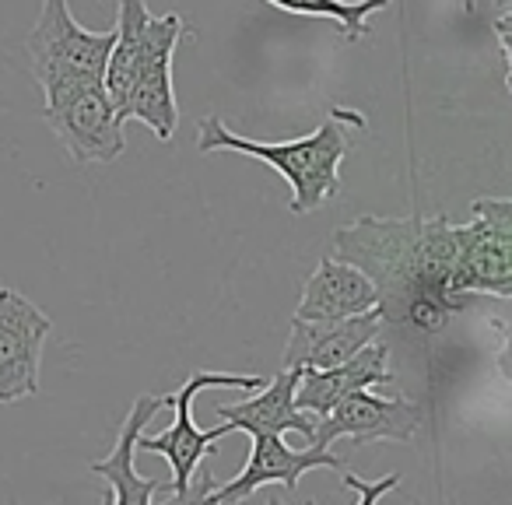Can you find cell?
Returning <instances> with one entry per match:
<instances>
[{
  "instance_id": "obj_14",
  "label": "cell",
  "mask_w": 512,
  "mask_h": 505,
  "mask_svg": "<svg viewBox=\"0 0 512 505\" xmlns=\"http://www.w3.org/2000/svg\"><path fill=\"white\" fill-rule=\"evenodd\" d=\"M302 369H281L278 379L264 383L260 390H253L249 400L239 404H218L221 421L232 425V432H246V435H285V432H299V435H313V414L299 411L295 407V386H299Z\"/></svg>"
},
{
  "instance_id": "obj_11",
  "label": "cell",
  "mask_w": 512,
  "mask_h": 505,
  "mask_svg": "<svg viewBox=\"0 0 512 505\" xmlns=\"http://www.w3.org/2000/svg\"><path fill=\"white\" fill-rule=\"evenodd\" d=\"M383 330V313L379 306L365 309V313L344 316V320H292V334L285 344V358L281 369H330L362 351L369 341H376Z\"/></svg>"
},
{
  "instance_id": "obj_16",
  "label": "cell",
  "mask_w": 512,
  "mask_h": 505,
  "mask_svg": "<svg viewBox=\"0 0 512 505\" xmlns=\"http://www.w3.org/2000/svg\"><path fill=\"white\" fill-rule=\"evenodd\" d=\"M271 8L302 18H327L341 29V39L358 43L369 32V18L390 8L393 0H267Z\"/></svg>"
},
{
  "instance_id": "obj_9",
  "label": "cell",
  "mask_w": 512,
  "mask_h": 505,
  "mask_svg": "<svg viewBox=\"0 0 512 505\" xmlns=\"http://www.w3.org/2000/svg\"><path fill=\"white\" fill-rule=\"evenodd\" d=\"M421 428V407L407 397H376L372 390H355L334 404L327 414L313 418L309 442L320 449H330L337 439L362 442H411Z\"/></svg>"
},
{
  "instance_id": "obj_4",
  "label": "cell",
  "mask_w": 512,
  "mask_h": 505,
  "mask_svg": "<svg viewBox=\"0 0 512 505\" xmlns=\"http://www.w3.org/2000/svg\"><path fill=\"white\" fill-rule=\"evenodd\" d=\"M267 379L264 376H235V372H204L197 369L176 393H165L169 397V407L176 411V421L165 428L162 435H137V453H158L169 460L172 467V498L186 502L190 498V481L197 474L200 460L207 453H214V442L221 435H232V425H218L211 432H200L197 421H193V400L200 397L204 390H242L253 393L260 390Z\"/></svg>"
},
{
  "instance_id": "obj_5",
  "label": "cell",
  "mask_w": 512,
  "mask_h": 505,
  "mask_svg": "<svg viewBox=\"0 0 512 505\" xmlns=\"http://www.w3.org/2000/svg\"><path fill=\"white\" fill-rule=\"evenodd\" d=\"M116 43L113 32H88L74 22L67 0H43L39 22L32 25L29 39V57L32 74H36L39 88L60 78H78V74H99L106 71L109 50Z\"/></svg>"
},
{
  "instance_id": "obj_7",
  "label": "cell",
  "mask_w": 512,
  "mask_h": 505,
  "mask_svg": "<svg viewBox=\"0 0 512 505\" xmlns=\"http://www.w3.org/2000/svg\"><path fill=\"white\" fill-rule=\"evenodd\" d=\"M53 320L22 292L0 285V404L39 397V365Z\"/></svg>"
},
{
  "instance_id": "obj_13",
  "label": "cell",
  "mask_w": 512,
  "mask_h": 505,
  "mask_svg": "<svg viewBox=\"0 0 512 505\" xmlns=\"http://www.w3.org/2000/svg\"><path fill=\"white\" fill-rule=\"evenodd\" d=\"M162 407H169V397H165V393H141V397L134 400V407L127 411V418L120 421L113 453H109L106 460L88 463L92 474L106 477L109 488H113L109 502H120V505H151L155 502L162 481L137 474L134 456H137V435L144 432V425H148Z\"/></svg>"
},
{
  "instance_id": "obj_2",
  "label": "cell",
  "mask_w": 512,
  "mask_h": 505,
  "mask_svg": "<svg viewBox=\"0 0 512 505\" xmlns=\"http://www.w3.org/2000/svg\"><path fill=\"white\" fill-rule=\"evenodd\" d=\"M344 123L365 130V116L355 109H330V116L306 137L295 141H249L242 134L221 123V116H207L197 127V148L200 155H214V151H235V155L260 158L267 162L281 179L292 186V200L288 211L309 214L320 211L323 204L341 193V162L348 158L351 141L344 134Z\"/></svg>"
},
{
  "instance_id": "obj_8",
  "label": "cell",
  "mask_w": 512,
  "mask_h": 505,
  "mask_svg": "<svg viewBox=\"0 0 512 505\" xmlns=\"http://www.w3.org/2000/svg\"><path fill=\"white\" fill-rule=\"evenodd\" d=\"M463 292L512 295V200L481 197L470 207V221L460 225Z\"/></svg>"
},
{
  "instance_id": "obj_1",
  "label": "cell",
  "mask_w": 512,
  "mask_h": 505,
  "mask_svg": "<svg viewBox=\"0 0 512 505\" xmlns=\"http://www.w3.org/2000/svg\"><path fill=\"white\" fill-rule=\"evenodd\" d=\"M334 257L355 264L376 285L383 320L439 330L460 302L439 285L421 242V218H365L337 228Z\"/></svg>"
},
{
  "instance_id": "obj_12",
  "label": "cell",
  "mask_w": 512,
  "mask_h": 505,
  "mask_svg": "<svg viewBox=\"0 0 512 505\" xmlns=\"http://www.w3.org/2000/svg\"><path fill=\"white\" fill-rule=\"evenodd\" d=\"M386 383H393L390 348L376 337V341H369L362 351L344 358L341 365L302 372L299 386H295V407L313 414V418H320V414H327L334 404H341L348 393L372 390V386H386Z\"/></svg>"
},
{
  "instance_id": "obj_18",
  "label": "cell",
  "mask_w": 512,
  "mask_h": 505,
  "mask_svg": "<svg viewBox=\"0 0 512 505\" xmlns=\"http://www.w3.org/2000/svg\"><path fill=\"white\" fill-rule=\"evenodd\" d=\"M495 8V36H498V50H502V64H505V81H509V64H512V50H509V29H512V0H491Z\"/></svg>"
},
{
  "instance_id": "obj_3",
  "label": "cell",
  "mask_w": 512,
  "mask_h": 505,
  "mask_svg": "<svg viewBox=\"0 0 512 505\" xmlns=\"http://www.w3.org/2000/svg\"><path fill=\"white\" fill-rule=\"evenodd\" d=\"M43 116L67 155L81 165H109L123 155V120L99 74H78L43 85Z\"/></svg>"
},
{
  "instance_id": "obj_6",
  "label": "cell",
  "mask_w": 512,
  "mask_h": 505,
  "mask_svg": "<svg viewBox=\"0 0 512 505\" xmlns=\"http://www.w3.org/2000/svg\"><path fill=\"white\" fill-rule=\"evenodd\" d=\"M186 32V22L179 15H151L148 25V43H144L141 64H137L134 85H130V99L123 109V120H137L158 137V141H172L179 123L176 106V85H172V57L176 46Z\"/></svg>"
},
{
  "instance_id": "obj_17",
  "label": "cell",
  "mask_w": 512,
  "mask_h": 505,
  "mask_svg": "<svg viewBox=\"0 0 512 505\" xmlns=\"http://www.w3.org/2000/svg\"><path fill=\"white\" fill-rule=\"evenodd\" d=\"M341 481L348 484V488H355V491H358V502H362V505H372V502H379V498H383L390 488H397V484H400V474H386L383 481L369 484V481H362L358 474H351L348 467H341Z\"/></svg>"
},
{
  "instance_id": "obj_15",
  "label": "cell",
  "mask_w": 512,
  "mask_h": 505,
  "mask_svg": "<svg viewBox=\"0 0 512 505\" xmlns=\"http://www.w3.org/2000/svg\"><path fill=\"white\" fill-rule=\"evenodd\" d=\"M372 306H379V295L369 274H362L348 260L323 257L302 288L295 316L299 320H344V316L365 313Z\"/></svg>"
},
{
  "instance_id": "obj_10",
  "label": "cell",
  "mask_w": 512,
  "mask_h": 505,
  "mask_svg": "<svg viewBox=\"0 0 512 505\" xmlns=\"http://www.w3.org/2000/svg\"><path fill=\"white\" fill-rule=\"evenodd\" d=\"M249 439H253V446H249V460H246V467H242V474L214 491H200L204 502H211V505L246 502V498L253 495L256 488H264V484H285L288 491H295L302 474H309V470L344 467L330 449H320V446L292 449L281 435H249Z\"/></svg>"
}]
</instances>
